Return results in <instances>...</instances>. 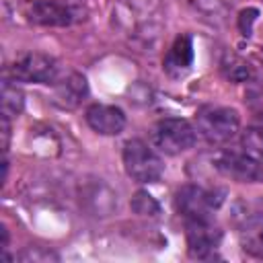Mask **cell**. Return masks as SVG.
<instances>
[{"instance_id": "obj_9", "label": "cell", "mask_w": 263, "mask_h": 263, "mask_svg": "<svg viewBox=\"0 0 263 263\" xmlns=\"http://www.w3.org/2000/svg\"><path fill=\"white\" fill-rule=\"evenodd\" d=\"M185 240L187 253L193 259H208L216 253L222 242V230L212 218H191L185 220Z\"/></svg>"}, {"instance_id": "obj_1", "label": "cell", "mask_w": 263, "mask_h": 263, "mask_svg": "<svg viewBox=\"0 0 263 263\" xmlns=\"http://www.w3.org/2000/svg\"><path fill=\"white\" fill-rule=\"evenodd\" d=\"M160 0H115L111 23L121 33L144 45H152L160 35Z\"/></svg>"}, {"instance_id": "obj_17", "label": "cell", "mask_w": 263, "mask_h": 263, "mask_svg": "<svg viewBox=\"0 0 263 263\" xmlns=\"http://www.w3.org/2000/svg\"><path fill=\"white\" fill-rule=\"evenodd\" d=\"M25 107V95L23 90L12 84V80H6L2 84V115L18 117Z\"/></svg>"}, {"instance_id": "obj_2", "label": "cell", "mask_w": 263, "mask_h": 263, "mask_svg": "<svg viewBox=\"0 0 263 263\" xmlns=\"http://www.w3.org/2000/svg\"><path fill=\"white\" fill-rule=\"evenodd\" d=\"M86 16L80 0H33L25 6V18L35 27H72Z\"/></svg>"}, {"instance_id": "obj_12", "label": "cell", "mask_w": 263, "mask_h": 263, "mask_svg": "<svg viewBox=\"0 0 263 263\" xmlns=\"http://www.w3.org/2000/svg\"><path fill=\"white\" fill-rule=\"evenodd\" d=\"M84 121L99 136H119L127 125V117L123 109L107 103L88 105L84 111Z\"/></svg>"}, {"instance_id": "obj_23", "label": "cell", "mask_w": 263, "mask_h": 263, "mask_svg": "<svg viewBox=\"0 0 263 263\" xmlns=\"http://www.w3.org/2000/svg\"><path fill=\"white\" fill-rule=\"evenodd\" d=\"M8 144H10V117L2 115V152H8Z\"/></svg>"}, {"instance_id": "obj_8", "label": "cell", "mask_w": 263, "mask_h": 263, "mask_svg": "<svg viewBox=\"0 0 263 263\" xmlns=\"http://www.w3.org/2000/svg\"><path fill=\"white\" fill-rule=\"evenodd\" d=\"M78 195H80L82 210L92 218H109L119 208L117 191L109 183H105L103 179H97V177L84 179L80 183Z\"/></svg>"}, {"instance_id": "obj_25", "label": "cell", "mask_w": 263, "mask_h": 263, "mask_svg": "<svg viewBox=\"0 0 263 263\" xmlns=\"http://www.w3.org/2000/svg\"><path fill=\"white\" fill-rule=\"evenodd\" d=\"M261 58H263V53H261Z\"/></svg>"}, {"instance_id": "obj_6", "label": "cell", "mask_w": 263, "mask_h": 263, "mask_svg": "<svg viewBox=\"0 0 263 263\" xmlns=\"http://www.w3.org/2000/svg\"><path fill=\"white\" fill-rule=\"evenodd\" d=\"M8 76L12 82H29V84H55L60 76V64L55 58L29 51L18 55L8 66Z\"/></svg>"}, {"instance_id": "obj_13", "label": "cell", "mask_w": 263, "mask_h": 263, "mask_svg": "<svg viewBox=\"0 0 263 263\" xmlns=\"http://www.w3.org/2000/svg\"><path fill=\"white\" fill-rule=\"evenodd\" d=\"M195 60V49H193V37L189 33H181L173 39L171 47L166 49L164 58H162V70L171 76V78H179L185 76Z\"/></svg>"}, {"instance_id": "obj_10", "label": "cell", "mask_w": 263, "mask_h": 263, "mask_svg": "<svg viewBox=\"0 0 263 263\" xmlns=\"http://www.w3.org/2000/svg\"><path fill=\"white\" fill-rule=\"evenodd\" d=\"M214 166L228 179L238 183H255L263 179V162L245 150H222L214 156Z\"/></svg>"}, {"instance_id": "obj_3", "label": "cell", "mask_w": 263, "mask_h": 263, "mask_svg": "<svg viewBox=\"0 0 263 263\" xmlns=\"http://www.w3.org/2000/svg\"><path fill=\"white\" fill-rule=\"evenodd\" d=\"M121 162L127 173V177L140 185H150L160 181L164 173L162 158L154 150V146L146 144L140 138H132L123 144L121 150Z\"/></svg>"}, {"instance_id": "obj_16", "label": "cell", "mask_w": 263, "mask_h": 263, "mask_svg": "<svg viewBox=\"0 0 263 263\" xmlns=\"http://www.w3.org/2000/svg\"><path fill=\"white\" fill-rule=\"evenodd\" d=\"M193 8L214 27H222L230 18V8L224 0H193Z\"/></svg>"}, {"instance_id": "obj_15", "label": "cell", "mask_w": 263, "mask_h": 263, "mask_svg": "<svg viewBox=\"0 0 263 263\" xmlns=\"http://www.w3.org/2000/svg\"><path fill=\"white\" fill-rule=\"evenodd\" d=\"M220 70L222 74L230 80V82H236V84H242V82H251L253 78V68L249 62H245L240 55L236 53H230L226 51L220 60Z\"/></svg>"}, {"instance_id": "obj_7", "label": "cell", "mask_w": 263, "mask_h": 263, "mask_svg": "<svg viewBox=\"0 0 263 263\" xmlns=\"http://www.w3.org/2000/svg\"><path fill=\"white\" fill-rule=\"evenodd\" d=\"M224 191L220 189H208L201 185L187 183L177 189L175 193V210L183 220L191 218H212V214L222 205Z\"/></svg>"}, {"instance_id": "obj_11", "label": "cell", "mask_w": 263, "mask_h": 263, "mask_svg": "<svg viewBox=\"0 0 263 263\" xmlns=\"http://www.w3.org/2000/svg\"><path fill=\"white\" fill-rule=\"evenodd\" d=\"M234 226L240 236L242 251L251 257L263 259V220L253 205H238L234 214Z\"/></svg>"}, {"instance_id": "obj_19", "label": "cell", "mask_w": 263, "mask_h": 263, "mask_svg": "<svg viewBox=\"0 0 263 263\" xmlns=\"http://www.w3.org/2000/svg\"><path fill=\"white\" fill-rule=\"evenodd\" d=\"M132 210H134L138 216H150V218H154V216L160 214V203L154 199L152 193L140 189V191H136L134 197H132Z\"/></svg>"}, {"instance_id": "obj_21", "label": "cell", "mask_w": 263, "mask_h": 263, "mask_svg": "<svg viewBox=\"0 0 263 263\" xmlns=\"http://www.w3.org/2000/svg\"><path fill=\"white\" fill-rule=\"evenodd\" d=\"M18 259L21 261H58L60 257L51 249H45V247H27L18 255Z\"/></svg>"}, {"instance_id": "obj_24", "label": "cell", "mask_w": 263, "mask_h": 263, "mask_svg": "<svg viewBox=\"0 0 263 263\" xmlns=\"http://www.w3.org/2000/svg\"><path fill=\"white\" fill-rule=\"evenodd\" d=\"M253 208H255V212H257V216H259V218L263 220V197H261V199L257 201V205H253Z\"/></svg>"}, {"instance_id": "obj_5", "label": "cell", "mask_w": 263, "mask_h": 263, "mask_svg": "<svg viewBox=\"0 0 263 263\" xmlns=\"http://www.w3.org/2000/svg\"><path fill=\"white\" fill-rule=\"evenodd\" d=\"M197 134L210 144H226L240 129V115L230 107H203L195 115Z\"/></svg>"}, {"instance_id": "obj_22", "label": "cell", "mask_w": 263, "mask_h": 263, "mask_svg": "<svg viewBox=\"0 0 263 263\" xmlns=\"http://www.w3.org/2000/svg\"><path fill=\"white\" fill-rule=\"evenodd\" d=\"M257 18H259V8H245V10H240V14H238V18H236V25H238V31H240V35H245V37H249L251 33H253V25L257 23Z\"/></svg>"}, {"instance_id": "obj_4", "label": "cell", "mask_w": 263, "mask_h": 263, "mask_svg": "<svg viewBox=\"0 0 263 263\" xmlns=\"http://www.w3.org/2000/svg\"><path fill=\"white\" fill-rule=\"evenodd\" d=\"M152 146L164 156H177L191 150L197 142V129L183 117H164L152 127Z\"/></svg>"}, {"instance_id": "obj_20", "label": "cell", "mask_w": 263, "mask_h": 263, "mask_svg": "<svg viewBox=\"0 0 263 263\" xmlns=\"http://www.w3.org/2000/svg\"><path fill=\"white\" fill-rule=\"evenodd\" d=\"M245 97H247L245 101H247L249 109H251L255 115H259V117L263 119V80L251 82Z\"/></svg>"}, {"instance_id": "obj_14", "label": "cell", "mask_w": 263, "mask_h": 263, "mask_svg": "<svg viewBox=\"0 0 263 263\" xmlns=\"http://www.w3.org/2000/svg\"><path fill=\"white\" fill-rule=\"evenodd\" d=\"M55 103L64 109H74L78 107L84 97L88 95V84H86V78L78 72H72L68 74L64 80H58L55 84Z\"/></svg>"}, {"instance_id": "obj_18", "label": "cell", "mask_w": 263, "mask_h": 263, "mask_svg": "<svg viewBox=\"0 0 263 263\" xmlns=\"http://www.w3.org/2000/svg\"><path fill=\"white\" fill-rule=\"evenodd\" d=\"M240 150L263 162V119L249 125L240 138Z\"/></svg>"}]
</instances>
